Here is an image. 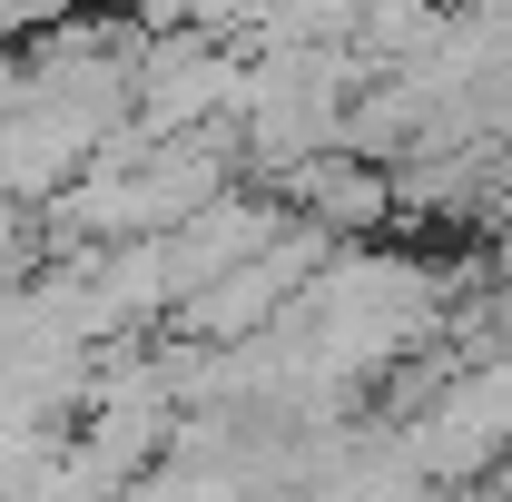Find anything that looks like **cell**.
<instances>
[{
	"label": "cell",
	"mask_w": 512,
	"mask_h": 502,
	"mask_svg": "<svg viewBox=\"0 0 512 502\" xmlns=\"http://www.w3.org/2000/svg\"><path fill=\"white\" fill-rule=\"evenodd\" d=\"M325 237H335V227H316V217L276 227L256 256H237L217 286H197V296H188V325H197V335H227V345H247V325H276V315H286V296H306V286H316Z\"/></svg>",
	"instance_id": "6da1fadb"
},
{
	"label": "cell",
	"mask_w": 512,
	"mask_h": 502,
	"mask_svg": "<svg viewBox=\"0 0 512 502\" xmlns=\"http://www.w3.org/2000/svg\"><path fill=\"white\" fill-rule=\"evenodd\" d=\"M286 197H296V217H316V227H345V237H365L394 217V178H384L365 148H316V158H296V168H276Z\"/></svg>",
	"instance_id": "7a4b0ae2"
}]
</instances>
